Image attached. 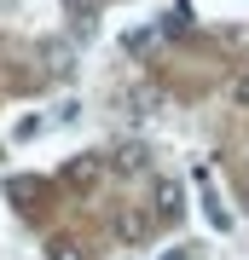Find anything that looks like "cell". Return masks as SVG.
I'll use <instances>...</instances> for the list:
<instances>
[{
  "instance_id": "cell-1",
  "label": "cell",
  "mask_w": 249,
  "mask_h": 260,
  "mask_svg": "<svg viewBox=\"0 0 249 260\" xmlns=\"http://www.w3.org/2000/svg\"><path fill=\"white\" fill-rule=\"evenodd\" d=\"M99 174H104V156H70V162H64V185H70V191H93Z\"/></svg>"
},
{
  "instance_id": "cell-2",
  "label": "cell",
  "mask_w": 249,
  "mask_h": 260,
  "mask_svg": "<svg viewBox=\"0 0 249 260\" xmlns=\"http://www.w3.org/2000/svg\"><path fill=\"white\" fill-rule=\"evenodd\" d=\"M116 237L128 243V249H139V243L151 237V214H145V208H122V214H116Z\"/></svg>"
},
{
  "instance_id": "cell-3",
  "label": "cell",
  "mask_w": 249,
  "mask_h": 260,
  "mask_svg": "<svg viewBox=\"0 0 249 260\" xmlns=\"http://www.w3.org/2000/svg\"><path fill=\"white\" fill-rule=\"evenodd\" d=\"M110 168H116V174H145V168H151V150L139 145V139H128V145L110 150Z\"/></svg>"
},
{
  "instance_id": "cell-4",
  "label": "cell",
  "mask_w": 249,
  "mask_h": 260,
  "mask_svg": "<svg viewBox=\"0 0 249 260\" xmlns=\"http://www.w3.org/2000/svg\"><path fill=\"white\" fill-rule=\"evenodd\" d=\"M157 214H162V220H180V185H174V179L157 185Z\"/></svg>"
},
{
  "instance_id": "cell-5",
  "label": "cell",
  "mask_w": 249,
  "mask_h": 260,
  "mask_svg": "<svg viewBox=\"0 0 249 260\" xmlns=\"http://www.w3.org/2000/svg\"><path fill=\"white\" fill-rule=\"evenodd\" d=\"M162 29H168V35H185V29H191V6H174L162 18Z\"/></svg>"
},
{
  "instance_id": "cell-6",
  "label": "cell",
  "mask_w": 249,
  "mask_h": 260,
  "mask_svg": "<svg viewBox=\"0 0 249 260\" xmlns=\"http://www.w3.org/2000/svg\"><path fill=\"white\" fill-rule=\"evenodd\" d=\"M46 260H87V254L75 249V243H52V249H46Z\"/></svg>"
},
{
  "instance_id": "cell-7",
  "label": "cell",
  "mask_w": 249,
  "mask_h": 260,
  "mask_svg": "<svg viewBox=\"0 0 249 260\" xmlns=\"http://www.w3.org/2000/svg\"><path fill=\"white\" fill-rule=\"evenodd\" d=\"M41 127H46V121H41V116H23V121H18V139H35V133H41Z\"/></svg>"
},
{
  "instance_id": "cell-8",
  "label": "cell",
  "mask_w": 249,
  "mask_h": 260,
  "mask_svg": "<svg viewBox=\"0 0 249 260\" xmlns=\"http://www.w3.org/2000/svg\"><path fill=\"white\" fill-rule=\"evenodd\" d=\"M232 99H238V104H249V70L238 75V81H232Z\"/></svg>"
}]
</instances>
